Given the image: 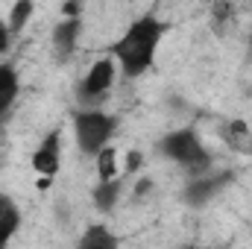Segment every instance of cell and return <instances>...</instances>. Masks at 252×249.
<instances>
[{
	"label": "cell",
	"mask_w": 252,
	"mask_h": 249,
	"mask_svg": "<svg viewBox=\"0 0 252 249\" xmlns=\"http://www.w3.org/2000/svg\"><path fill=\"white\" fill-rule=\"evenodd\" d=\"M164 21H158L156 15H141L135 18L121 38L112 44V59L118 62V70L129 76V79H138L144 76L158 56V47H161V38H164Z\"/></svg>",
	"instance_id": "cell-1"
},
{
	"label": "cell",
	"mask_w": 252,
	"mask_h": 249,
	"mask_svg": "<svg viewBox=\"0 0 252 249\" xmlns=\"http://www.w3.org/2000/svg\"><path fill=\"white\" fill-rule=\"evenodd\" d=\"M158 153H161L167 161H173L176 167H182L190 179L205 176V173L214 170V156H211V150L205 147V141L199 138V132L190 129V126L167 132V135L158 141Z\"/></svg>",
	"instance_id": "cell-2"
},
{
	"label": "cell",
	"mask_w": 252,
	"mask_h": 249,
	"mask_svg": "<svg viewBox=\"0 0 252 249\" xmlns=\"http://www.w3.org/2000/svg\"><path fill=\"white\" fill-rule=\"evenodd\" d=\"M70 124H73V141H76L79 153L88 158H97L106 147H112V138L118 132V118L112 112H103L100 106L76 109Z\"/></svg>",
	"instance_id": "cell-3"
},
{
	"label": "cell",
	"mask_w": 252,
	"mask_h": 249,
	"mask_svg": "<svg viewBox=\"0 0 252 249\" xmlns=\"http://www.w3.org/2000/svg\"><path fill=\"white\" fill-rule=\"evenodd\" d=\"M115 79H118V62L112 56H103L85 70V79L79 85V100H82V109H97L100 100L109 97V91L115 88Z\"/></svg>",
	"instance_id": "cell-4"
},
{
	"label": "cell",
	"mask_w": 252,
	"mask_h": 249,
	"mask_svg": "<svg viewBox=\"0 0 252 249\" xmlns=\"http://www.w3.org/2000/svg\"><path fill=\"white\" fill-rule=\"evenodd\" d=\"M62 167V132L53 129L44 135V141L35 147L32 153V170L44 179H53Z\"/></svg>",
	"instance_id": "cell-5"
},
{
	"label": "cell",
	"mask_w": 252,
	"mask_h": 249,
	"mask_svg": "<svg viewBox=\"0 0 252 249\" xmlns=\"http://www.w3.org/2000/svg\"><path fill=\"white\" fill-rule=\"evenodd\" d=\"M232 176L229 173H205V176H196V179H190L188 185H185V202H188L190 208H202L205 202H211L223 187H226V182H229Z\"/></svg>",
	"instance_id": "cell-6"
},
{
	"label": "cell",
	"mask_w": 252,
	"mask_h": 249,
	"mask_svg": "<svg viewBox=\"0 0 252 249\" xmlns=\"http://www.w3.org/2000/svg\"><path fill=\"white\" fill-rule=\"evenodd\" d=\"M79 35H82V21H79V15L64 18V21H59V24L53 27V53H56L59 62H67V59L73 56V50H76V44H79Z\"/></svg>",
	"instance_id": "cell-7"
},
{
	"label": "cell",
	"mask_w": 252,
	"mask_h": 249,
	"mask_svg": "<svg viewBox=\"0 0 252 249\" xmlns=\"http://www.w3.org/2000/svg\"><path fill=\"white\" fill-rule=\"evenodd\" d=\"M21 223H24V214H21L18 199L12 193L0 190V249L12 244V238L21 232Z\"/></svg>",
	"instance_id": "cell-8"
},
{
	"label": "cell",
	"mask_w": 252,
	"mask_h": 249,
	"mask_svg": "<svg viewBox=\"0 0 252 249\" xmlns=\"http://www.w3.org/2000/svg\"><path fill=\"white\" fill-rule=\"evenodd\" d=\"M73 249H121V238L106 226V223H91Z\"/></svg>",
	"instance_id": "cell-9"
},
{
	"label": "cell",
	"mask_w": 252,
	"mask_h": 249,
	"mask_svg": "<svg viewBox=\"0 0 252 249\" xmlns=\"http://www.w3.org/2000/svg\"><path fill=\"white\" fill-rule=\"evenodd\" d=\"M18 94H21V76H18L15 64L0 62V118L15 106Z\"/></svg>",
	"instance_id": "cell-10"
},
{
	"label": "cell",
	"mask_w": 252,
	"mask_h": 249,
	"mask_svg": "<svg viewBox=\"0 0 252 249\" xmlns=\"http://www.w3.org/2000/svg\"><path fill=\"white\" fill-rule=\"evenodd\" d=\"M124 193V179H112V182H97V187L91 190V202L97 211H112L118 205Z\"/></svg>",
	"instance_id": "cell-11"
},
{
	"label": "cell",
	"mask_w": 252,
	"mask_h": 249,
	"mask_svg": "<svg viewBox=\"0 0 252 249\" xmlns=\"http://www.w3.org/2000/svg\"><path fill=\"white\" fill-rule=\"evenodd\" d=\"M32 15H35V6H32V0H18V3H12V6H9L6 27H9V32H12V38L24 32V27L32 21Z\"/></svg>",
	"instance_id": "cell-12"
},
{
	"label": "cell",
	"mask_w": 252,
	"mask_h": 249,
	"mask_svg": "<svg viewBox=\"0 0 252 249\" xmlns=\"http://www.w3.org/2000/svg\"><path fill=\"white\" fill-rule=\"evenodd\" d=\"M223 135H226V144L232 147V150H238V153H252V135L247 124H241V121H235V124H229L223 129Z\"/></svg>",
	"instance_id": "cell-13"
},
{
	"label": "cell",
	"mask_w": 252,
	"mask_h": 249,
	"mask_svg": "<svg viewBox=\"0 0 252 249\" xmlns=\"http://www.w3.org/2000/svg\"><path fill=\"white\" fill-rule=\"evenodd\" d=\"M94 161H97V179H100V182L121 179V170H118V153H115V147H106Z\"/></svg>",
	"instance_id": "cell-14"
},
{
	"label": "cell",
	"mask_w": 252,
	"mask_h": 249,
	"mask_svg": "<svg viewBox=\"0 0 252 249\" xmlns=\"http://www.w3.org/2000/svg\"><path fill=\"white\" fill-rule=\"evenodd\" d=\"M141 161H144V156H141L138 150H132V153L126 156V173H135V170H141Z\"/></svg>",
	"instance_id": "cell-15"
},
{
	"label": "cell",
	"mask_w": 252,
	"mask_h": 249,
	"mask_svg": "<svg viewBox=\"0 0 252 249\" xmlns=\"http://www.w3.org/2000/svg\"><path fill=\"white\" fill-rule=\"evenodd\" d=\"M9 44H12V32H9V27H6V18H0V53H6Z\"/></svg>",
	"instance_id": "cell-16"
},
{
	"label": "cell",
	"mask_w": 252,
	"mask_h": 249,
	"mask_svg": "<svg viewBox=\"0 0 252 249\" xmlns=\"http://www.w3.org/2000/svg\"><path fill=\"white\" fill-rule=\"evenodd\" d=\"M250 50H252V18H250Z\"/></svg>",
	"instance_id": "cell-17"
}]
</instances>
